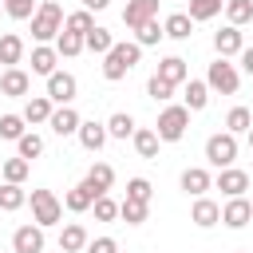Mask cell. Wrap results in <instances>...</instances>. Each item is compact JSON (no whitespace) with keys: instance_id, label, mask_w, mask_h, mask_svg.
<instances>
[{"instance_id":"6da1fadb","label":"cell","mask_w":253,"mask_h":253,"mask_svg":"<svg viewBox=\"0 0 253 253\" xmlns=\"http://www.w3.org/2000/svg\"><path fill=\"white\" fill-rule=\"evenodd\" d=\"M142 59V43H134V40H115V47L103 55V79H111V83H119V79H126V71L134 67Z\"/></svg>"},{"instance_id":"7a4b0ae2","label":"cell","mask_w":253,"mask_h":253,"mask_svg":"<svg viewBox=\"0 0 253 253\" xmlns=\"http://www.w3.org/2000/svg\"><path fill=\"white\" fill-rule=\"evenodd\" d=\"M63 8L55 4V0H43L40 8H36V16H32V36H36V43H47V40H55L59 32H63Z\"/></svg>"},{"instance_id":"3957f363","label":"cell","mask_w":253,"mask_h":253,"mask_svg":"<svg viewBox=\"0 0 253 253\" xmlns=\"http://www.w3.org/2000/svg\"><path fill=\"white\" fill-rule=\"evenodd\" d=\"M186 126H190V107H186V103L162 107V115H158V123H154V130H158L162 142H178V138L186 134Z\"/></svg>"},{"instance_id":"277c9868","label":"cell","mask_w":253,"mask_h":253,"mask_svg":"<svg viewBox=\"0 0 253 253\" xmlns=\"http://www.w3.org/2000/svg\"><path fill=\"white\" fill-rule=\"evenodd\" d=\"M206 162L217 166V170L233 166V162H237V134H229V130L210 134V138H206Z\"/></svg>"},{"instance_id":"5b68a950","label":"cell","mask_w":253,"mask_h":253,"mask_svg":"<svg viewBox=\"0 0 253 253\" xmlns=\"http://www.w3.org/2000/svg\"><path fill=\"white\" fill-rule=\"evenodd\" d=\"M59 217H63V202L51 190H32V221L47 229V225H59Z\"/></svg>"},{"instance_id":"8992f818","label":"cell","mask_w":253,"mask_h":253,"mask_svg":"<svg viewBox=\"0 0 253 253\" xmlns=\"http://www.w3.org/2000/svg\"><path fill=\"white\" fill-rule=\"evenodd\" d=\"M206 83H210V91L233 95V91H237V83H241V75H237V67H233L225 55H217V59L210 63V71H206Z\"/></svg>"},{"instance_id":"52a82bcc","label":"cell","mask_w":253,"mask_h":253,"mask_svg":"<svg viewBox=\"0 0 253 253\" xmlns=\"http://www.w3.org/2000/svg\"><path fill=\"white\" fill-rule=\"evenodd\" d=\"M75 91H79V83H75L71 71H51V75H47V99H51L55 107H67V103L75 99Z\"/></svg>"},{"instance_id":"ba28073f","label":"cell","mask_w":253,"mask_h":253,"mask_svg":"<svg viewBox=\"0 0 253 253\" xmlns=\"http://www.w3.org/2000/svg\"><path fill=\"white\" fill-rule=\"evenodd\" d=\"M213 186H217L225 198H241V194L249 190V174H245V170H237V166H225V170H217Z\"/></svg>"},{"instance_id":"9c48e42d","label":"cell","mask_w":253,"mask_h":253,"mask_svg":"<svg viewBox=\"0 0 253 253\" xmlns=\"http://www.w3.org/2000/svg\"><path fill=\"white\" fill-rule=\"evenodd\" d=\"M12 253H43V225H20L12 233Z\"/></svg>"},{"instance_id":"30bf717a","label":"cell","mask_w":253,"mask_h":253,"mask_svg":"<svg viewBox=\"0 0 253 253\" xmlns=\"http://www.w3.org/2000/svg\"><path fill=\"white\" fill-rule=\"evenodd\" d=\"M190 221L198 225V229H210V225H217L221 221V206L213 202V198H194V206H190Z\"/></svg>"},{"instance_id":"8fae6325","label":"cell","mask_w":253,"mask_h":253,"mask_svg":"<svg viewBox=\"0 0 253 253\" xmlns=\"http://www.w3.org/2000/svg\"><path fill=\"white\" fill-rule=\"evenodd\" d=\"M249 221H253V206L245 202V194H241V198H229V202L221 206V225L241 229V225H249Z\"/></svg>"},{"instance_id":"7c38bea8","label":"cell","mask_w":253,"mask_h":253,"mask_svg":"<svg viewBox=\"0 0 253 253\" xmlns=\"http://www.w3.org/2000/svg\"><path fill=\"white\" fill-rule=\"evenodd\" d=\"M158 16V0H126V8H123V24L134 32V28H142L146 20H154Z\"/></svg>"},{"instance_id":"4fadbf2b","label":"cell","mask_w":253,"mask_h":253,"mask_svg":"<svg viewBox=\"0 0 253 253\" xmlns=\"http://www.w3.org/2000/svg\"><path fill=\"white\" fill-rule=\"evenodd\" d=\"M241 47H245V40H241V28L237 24H225L221 32H213V51L217 55H241Z\"/></svg>"},{"instance_id":"5bb4252c","label":"cell","mask_w":253,"mask_h":253,"mask_svg":"<svg viewBox=\"0 0 253 253\" xmlns=\"http://www.w3.org/2000/svg\"><path fill=\"white\" fill-rule=\"evenodd\" d=\"M79 123H83V119H79V111H75L71 103H67V107H55V111H51V119H47V126H51L59 138L79 134Z\"/></svg>"},{"instance_id":"9a60e30c","label":"cell","mask_w":253,"mask_h":253,"mask_svg":"<svg viewBox=\"0 0 253 253\" xmlns=\"http://www.w3.org/2000/svg\"><path fill=\"white\" fill-rule=\"evenodd\" d=\"M75 138H79V146H83V150H91V154H95V150H103V142H107L111 134H107V123L83 119V123H79V134H75Z\"/></svg>"},{"instance_id":"2e32d148","label":"cell","mask_w":253,"mask_h":253,"mask_svg":"<svg viewBox=\"0 0 253 253\" xmlns=\"http://www.w3.org/2000/svg\"><path fill=\"white\" fill-rule=\"evenodd\" d=\"M28 87H32L28 71H20V67H4V75H0V95H8V99H24Z\"/></svg>"},{"instance_id":"e0dca14e","label":"cell","mask_w":253,"mask_h":253,"mask_svg":"<svg viewBox=\"0 0 253 253\" xmlns=\"http://www.w3.org/2000/svg\"><path fill=\"white\" fill-rule=\"evenodd\" d=\"M83 182L91 186L95 198H99V194H111V186H115V166H107V162H91V170H87Z\"/></svg>"},{"instance_id":"ac0fdd59","label":"cell","mask_w":253,"mask_h":253,"mask_svg":"<svg viewBox=\"0 0 253 253\" xmlns=\"http://www.w3.org/2000/svg\"><path fill=\"white\" fill-rule=\"evenodd\" d=\"M182 103H186L190 111H206V103H210V83H206V79H186V83H182Z\"/></svg>"},{"instance_id":"d6986e66","label":"cell","mask_w":253,"mask_h":253,"mask_svg":"<svg viewBox=\"0 0 253 253\" xmlns=\"http://www.w3.org/2000/svg\"><path fill=\"white\" fill-rule=\"evenodd\" d=\"M182 190H186L190 198H202L206 190H213V178H210V170H202V166H190V170H182Z\"/></svg>"},{"instance_id":"ffe728a7","label":"cell","mask_w":253,"mask_h":253,"mask_svg":"<svg viewBox=\"0 0 253 253\" xmlns=\"http://www.w3.org/2000/svg\"><path fill=\"white\" fill-rule=\"evenodd\" d=\"M154 75H162L166 83H174V87H182L186 79H190V67H186V59L182 55H166L162 63H158V71Z\"/></svg>"},{"instance_id":"44dd1931","label":"cell","mask_w":253,"mask_h":253,"mask_svg":"<svg viewBox=\"0 0 253 253\" xmlns=\"http://www.w3.org/2000/svg\"><path fill=\"white\" fill-rule=\"evenodd\" d=\"M91 206H95V194H91L87 182H79V186H71L63 194V210H71V213H87Z\"/></svg>"},{"instance_id":"7402d4cb","label":"cell","mask_w":253,"mask_h":253,"mask_svg":"<svg viewBox=\"0 0 253 253\" xmlns=\"http://www.w3.org/2000/svg\"><path fill=\"white\" fill-rule=\"evenodd\" d=\"M55 63H59V51L55 47H47V43H36L32 47V75H51Z\"/></svg>"},{"instance_id":"603a6c76","label":"cell","mask_w":253,"mask_h":253,"mask_svg":"<svg viewBox=\"0 0 253 253\" xmlns=\"http://www.w3.org/2000/svg\"><path fill=\"white\" fill-rule=\"evenodd\" d=\"M51 111H55V103H51L47 95H28V103H24V119H28L32 126H36V123H47Z\"/></svg>"},{"instance_id":"cb8c5ba5","label":"cell","mask_w":253,"mask_h":253,"mask_svg":"<svg viewBox=\"0 0 253 253\" xmlns=\"http://www.w3.org/2000/svg\"><path fill=\"white\" fill-rule=\"evenodd\" d=\"M87 241H91V237H87V229H83L79 221L63 225V233H59V249H63V253H83Z\"/></svg>"},{"instance_id":"d4e9b609","label":"cell","mask_w":253,"mask_h":253,"mask_svg":"<svg viewBox=\"0 0 253 253\" xmlns=\"http://www.w3.org/2000/svg\"><path fill=\"white\" fill-rule=\"evenodd\" d=\"M130 138H134V150H138V158H158V146H162L158 130H150V126H138Z\"/></svg>"},{"instance_id":"484cf974","label":"cell","mask_w":253,"mask_h":253,"mask_svg":"<svg viewBox=\"0 0 253 253\" xmlns=\"http://www.w3.org/2000/svg\"><path fill=\"white\" fill-rule=\"evenodd\" d=\"M20 59H24V40H20L16 32H4V36H0V63H4V67H16Z\"/></svg>"},{"instance_id":"4316f807","label":"cell","mask_w":253,"mask_h":253,"mask_svg":"<svg viewBox=\"0 0 253 253\" xmlns=\"http://www.w3.org/2000/svg\"><path fill=\"white\" fill-rule=\"evenodd\" d=\"M24 202H28V190L20 182H0V210L4 213H16Z\"/></svg>"},{"instance_id":"83f0119b","label":"cell","mask_w":253,"mask_h":253,"mask_svg":"<svg viewBox=\"0 0 253 253\" xmlns=\"http://www.w3.org/2000/svg\"><path fill=\"white\" fill-rule=\"evenodd\" d=\"M162 28H166L170 40H190V36H194V20H190V12H174V16H166Z\"/></svg>"},{"instance_id":"f1b7e54d","label":"cell","mask_w":253,"mask_h":253,"mask_svg":"<svg viewBox=\"0 0 253 253\" xmlns=\"http://www.w3.org/2000/svg\"><path fill=\"white\" fill-rule=\"evenodd\" d=\"M83 47H87V51H95V55H107V51L115 47V36H111L107 28H99V24H95V28L83 36Z\"/></svg>"},{"instance_id":"f546056e","label":"cell","mask_w":253,"mask_h":253,"mask_svg":"<svg viewBox=\"0 0 253 253\" xmlns=\"http://www.w3.org/2000/svg\"><path fill=\"white\" fill-rule=\"evenodd\" d=\"M134 130H138V126H134V115H130V111H115V115L107 119V134H111V138H130Z\"/></svg>"},{"instance_id":"4dcf8cb0","label":"cell","mask_w":253,"mask_h":253,"mask_svg":"<svg viewBox=\"0 0 253 253\" xmlns=\"http://www.w3.org/2000/svg\"><path fill=\"white\" fill-rule=\"evenodd\" d=\"M146 210H150V202H134V198H123L119 202V217L126 225H142L146 221Z\"/></svg>"},{"instance_id":"1f68e13d","label":"cell","mask_w":253,"mask_h":253,"mask_svg":"<svg viewBox=\"0 0 253 253\" xmlns=\"http://www.w3.org/2000/svg\"><path fill=\"white\" fill-rule=\"evenodd\" d=\"M16 154H20V158H28V162H32V158H40V154H43V138H40L36 130H24V134L16 138Z\"/></svg>"},{"instance_id":"d6a6232c","label":"cell","mask_w":253,"mask_h":253,"mask_svg":"<svg viewBox=\"0 0 253 253\" xmlns=\"http://www.w3.org/2000/svg\"><path fill=\"white\" fill-rule=\"evenodd\" d=\"M221 8H225V0H190V20H194V24H206V20H213Z\"/></svg>"},{"instance_id":"836d02e7","label":"cell","mask_w":253,"mask_h":253,"mask_svg":"<svg viewBox=\"0 0 253 253\" xmlns=\"http://www.w3.org/2000/svg\"><path fill=\"white\" fill-rule=\"evenodd\" d=\"M162 36H166V28L158 24V16H154V20H146L142 28H134V43H142V47H154Z\"/></svg>"},{"instance_id":"e575fe53","label":"cell","mask_w":253,"mask_h":253,"mask_svg":"<svg viewBox=\"0 0 253 253\" xmlns=\"http://www.w3.org/2000/svg\"><path fill=\"white\" fill-rule=\"evenodd\" d=\"M249 126H253L249 107H233V111L225 115V130H229V134H249Z\"/></svg>"},{"instance_id":"d590c367","label":"cell","mask_w":253,"mask_h":253,"mask_svg":"<svg viewBox=\"0 0 253 253\" xmlns=\"http://www.w3.org/2000/svg\"><path fill=\"white\" fill-rule=\"evenodd\" d=\"M0 170H4V182H20V186H24V178H28L32 162L16 154V158H4V162H0Z\"/></svg>"},{"instance_id":"8d00e7d4","label":"cell","mask_w":253,"mask_h":253,"mask_svg":"<svg viewBox=\"0 0 253 253\" xmlns=\"http://www.w3.org/2000/svg\"><path fill=\"white\" fill-rule=\"evenodd\" d=\"M225 20L229 24H249L253 20V0H225Z\"/></svg>"},{"instance_id":"74e56055","label":"cell","mask_w":253,"mask_h":253,"mask_svg":"<svg viewBox=\"0 0 253 253\" xmlns=\"http://www.w3.org/2000/svg\"><path fill=\"white\" fill-rule=\"evenodd\" d=\"M95 28V16L87 12V8H79V12H71L67 20H63V32H75V36H87Z\"/></svg>"},{"instance_id":"f35d334b","label":"cell","mask_w":253,"mask_h":253,"mask_svg":"<svg viewBox=\"0 0 253 253\" xmlns=\"http://www.w3.org/2000/svg\"><path fill=\"white\" fill-rule=\"evenodd\" d=\"M24 123H28L24 115H0V138H8V142H16V138H20L24 130H28Z\"/></svg>"},{"instance_id":"ab89813d","label":"cell","mask_w":253,"mask_h":253,"mask_svg":"<svg viewBox=\"0 0 253 253\" xmlns=\"http://www.w3.org/2000/svg\"><path fill=\"white\" fill-rule=\"evenodd\" d=\"M55 51L67 55V59L79 55V51H83V36H75V32H59V36H55Z\"/></svg>"},{"instance_id":"60d3db41","label":"cell","mask_w":253,"mask_h":253,"mask_svg":"<svg viewBox=\"0 0 253 253\" xmlns=\"http://www.w3.org/2000/svg\"><path fill=\"white\" fill-rule=\"evenodd\" d=\"M146 95H150L154 103H170V99H174V83H166L162 75H150V83H146Z\"/></svg>"},{"instance_id":"b9f144b4","label":"cell","mask_w":253,"mask_h":253,"mask_svg":"<svg viewBox=\"0 0 253 253\" xmlns=\"http://www.w3.org/2000/svg\"><path fill=\"white\" fill-rule=\"evenodd\" d=\"M91 210H95V221H115L119 217V202H111V194H99Z\"/></svg>"},{"instance_id":"7bdbcfd3","label":"cell","mask_w":253,"mask_h":253,"mask_svg":"<svg viewBox=\"0 0 253 253\" xmlns=\"http://www.w3.org/2000/svg\"><path fill=\"white\" fill-rule=\"evenodd\" d=\"M36 8H40L36 0H4V12H8L12 20H32Z\"/></svg>"},{"instance_id":"ee69618b","label":"cell","mask_w":253,"mask_h":253,"mask_svg":"<svg viewBox=\"0 0 253 253\" xmlns=\"http://www.w3.org/2000/svg\"><path fill=\"white\" fill-rule=\"evenodd\" d=\"M126 198H134V202H150V198H154V186H150L146 178H130V182H126Z\"/></svg>"},{"instance_id":"f6af8a7d","label":"cell","mask_w":253,"mask_h":253,"mask_svg":"<svg viewBox=\"0 0 253 253\" xmlns=\"http://www.w3.org/2000/svg\"><path fill=\"white\" fill-rule=\"evenodd\" d=\"M87 253H119V241L115 237H95V241H87Z\"/></svg>"},{"instance_id":"bcb514c9","label":"cell","mask_w":253,"mask_h":253,"mask_svg":"<svg viewBox=\"0 0 253 253\" xmlns=\"http://www.w3.org/2000/svg\"><path fill=\"white\" fill-rule=\"evenodd\" d=\"M237 59H241V71H245V75H253V47H241V55H237Z\"/></svg>"},{"instance_id":"7dc6e473","label":"cell","mask_w":253,"mask_h":253,"mask_svg":"<svg viewBox=\"0 0 253 253\" xmlns=\"http://www.w3.org/2000/svg\"><path fill=\"white\" fill-rule=\"evenodd\" d=\"M107 4H111V0H83V8H87V12H103Z\"/></svg>"},{"instance_id":"c3c4849f","label":"cell","mask_w":253,"mask_h":253,"mask_svg":"<svg viewBox=\"0 0 253 253\" xmlns=\"http://www.w3.org/2000/svg\"><path fill=\"white\" fill-rule=\"evenodd\" d=\"M249 146H253V126H249Z\"/></svg>"},{"instance_id":"681fc988","label":"cell","mask_w":253,"mask_h":253,"mask_svg":"<svg viewBox=\"0 0 253 253\" xmlns=\"http://www.w3.org/2000/svg\"><path fill=\"white\" fill-rule=\"evenodd\" d=\"M0 12H4V0H0Z\"/></svg>"},{"instance_id":"f907efd6","label":"cell","mask_w":253,"mask_h":253,"mask_svg":"<svg viewBox=\"0 0 253 253\" xmlns=\"http://www.w3.org/2000/svg\"><path fill=\"white\" fill-rule=\"evenodd\" d=\"M0 182H4V170H0Z\"/></svg>"},{"instance_id":"816d5d0a","label":"cell","mask_w":253,"mask_h":253,"mask_svg":"<svg viewBox=\"0 0 253 253\" xmlns=\"http://www.w3.org/2000/svg\"><path fill=\"white\" fill-rule=\"evenodd\" d=\"M241 253H249V249H241Z\"/></svg>"},{"instance_id":"f5cc1de1","label":"cell","mask_w":253,"mask_h":253,"mask_svg":"<svg viewBox=\"0 0 253 253\" xmlns=\"http://www.w3.org/2000/svg\"><path fill=\"white\" fill-rule=\"evenodd\" d=\"M59 253H63V249H59Z\"/></svg>"}]
</instances>
